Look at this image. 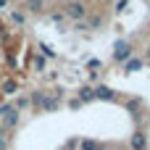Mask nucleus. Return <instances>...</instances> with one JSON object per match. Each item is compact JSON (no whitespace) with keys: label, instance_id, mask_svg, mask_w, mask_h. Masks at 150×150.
Masks as SVG:
<instances>
[{"label":"nucleus","instance_id":"f257e3e1","mask_svg":"<svg viewBox=\"0 0 150 150\" xmlns=\"http://www.w3.org/2000/svg\"><path fill=\"white\" fill-rule=\"evenodd\" d=\"M63 11H66V16H69L71 21H82V18L87 16V5H84L82 0H69Z\"/></svg>","mask_w":150,"mask_h":150},{"label":"nucleus","instance_id":"f03ea898","mask_svg":"<svg viewBox=\"0 0 150 150\" xmlns=\"http://www.w3.org/2000/svg\"><path fill=\"white\" fill-rule=\"evenodd\" d=\"M0 121H3V127H8V129H13L16 124H18V108L16 105H0Z\"/></svg>","mask_w":150,"mask_h":150},{"label":"nucleus","instance_id":"7ed1b4c3","mask_svg":"<svg viewBox=\"0 0 150 150\" xmlns=\"http://www.w3.org/2000/svg\"><path fill=\"white\" fill-rule=\"evenodd\" d=\"M129 58H132V45H129V42H116L113 61H116V63H127Z\"/></svg>","mask_w":150,"mask_h":150},{"label":"nucleus","instance_id":"20e7f679","mask_svg":"<svg viewBox=\"0 0 150 150\" xmlns=\"http://www.w3.org/2000/svg\"><path fill=\"white\" fill-rule=\"evenodd\" d=\"M129 145H132V150H148V137H145V132H142V129H137V132L132 134Z\"/></svg>","mask_w":150,"mask_h":150},{"label":"nucleus","instance_id":"39448f33","mask_svg":"<svg viewBox=\"0 0 150 150\" xmlns=\"http://www.w3.org/2000/svg\"><path fill=\"white\" fill-rule=\"evenodd\" d=\"M92 95H95L98 100H116V92H113L111 87H105V84H98V87H92Z\"/></svg>","mask_w":150,"mask_h":150},{"label":"nucleus","instance_id":"423d86ee","mask_svg":"<svg viewBox=\"0 0 150 150\" xmlns=\"http://www.w3.org/2000/svg\"><path fill=\"white\" fill-rule=\"evenodd\" d=\"M58 100H61V92L55 90V92H53V98H50V95H45V98H42L40 108H42V111H55V108H58Z\"/></svg>","mask_w":150,"mask_h":150},{"label":"nucleus","instance_id":"0eeeda50","mask_svg":"<svg viewBox=\"0 0 150 150\" xmlns=\"http://www.w3.org/2000/svg\"><path fill=\"white\" fill-rule=\"evenodd\" d=\"M0 92H3V95H16V92H18V82H16V79H5V82L0 84Z\"/></svg>","mask_w":150,"mask_h":150},{"label":"nucleus","instance_id":"6e6552de","mask_svg":"<svg viewBox=\"0 0 150 150\" xmlns=\"http://www.w3.org/2000/svg\"><path fill=\"white\" fill-rule=\"evenodd\" d=\"M142 63H145L142 58H129V61L124 63V71H127V74H132V71H140V69H142Z\"/></svg>","mask_w":150,"mask_h":150},{"label":"nucleus","instance_id":"1a4fd4ad","mask_svg":"<svg viewBox=\"0 0 150 150\" xmlns=\"http://www.w3.org/2000/svg\"><path fill=\"white\" fill-rule=\"evenodd\" d=\"M26 3V11H32V13H42V0H24Z\"/></svg>","mask_w":150,"mask_h":150},{"label":"nucleus","instance_id":"9d476101","mask_svg":"<svg viewBox=\"0 0 150 150\" xmlns=\"http://www.w3.org/2000/svg\"><path fill=\"white\" fill-rule=\"evenodd\" d=\"M79 100H82V103H90V100H95V95H92V87H82V90H79Z\"/></svg>","mask_w":150,"mask_h":150},{"label":"nucleus","instance_id":"9b49d317","mask_svg":"<svg viewBox=\"0 0 150 150\" xmlns=\"http://www.w3.org/2000/svg\"><path fill=\"white\" fill-rule=\"evenodd\" d=\"M29 61H32L34 71H42V69H45V58H42V55H29Z\"/></svg>","mask_w":150,"mask_h":150},{"label":"nucleus","instance_id":"f8f14e48","mask_svg":"<svg viewBox=\"0 0 150 150\" xmlns=\"http://www.w3.org/2000/svg\"><path fill=\"white\" fill-rule=\"evenodd\" d=\"M79 148H82V150H100V145H98L95 140H82Z\"/></svg>","mask_w":150,"mask_h":150},{"label":"nucleus","instance_id":"ddd939ff","mask_svg":"<svg viewBox=\"0 0 150 150\" xmlns=\"http://www.w3.org/2000/svg\"><path fill=\"white\" fill-rule=\"evenodd\" d=\"M42 98H45V92H42V90H34V92H32V103H34V105H40V103H42Z\"/></svg>","mask_w":150,"mask_h":150},{"label":"nucleus","instance_id":"4468645a","mask_svg":"<svg viewBox=\"0 0 150 150\" xmlns=\"http://www.w3.org/2000/svg\"><path fill=\"white\" fill-rule=\"evenodd\" d=\"M40 50H42V55H47V58H55V50H50V47H47L45 42L40 45Z\"/></svg>","mask_w":150,"mask_h":150},{"label":"nucleus","instance_id":"2eb2a0df","mask_svg":"<svg viewBox=\"0 0 150 150\" xmlns=\"http://www.w3.org/2000/svg\"><path fill=\"white\" fill-rule=\"evenodd\" d=\"M87 69H90V71H92V69H100V61H95V58H92V61L87 63Z\"/></svg>","mask_w":150,"mask_h":150},{"label":"nucleus","instance_id":"dca6fc26","mask_svg":"<svg viewBox=\"0 0 150 150\" xmlns=\"http://www.w3.org/2000/svg\"><path fill=\"white\" fill-rule=\"evenodd\" d=\"M127 3H129V0H119V3H116V11H119V13H121V11H124V8H127Z\"/></svg>","mask_w":150,"mask_h":150},{"label":"nucleus","instance_id":"f3484780","mask_svg":"<svg viewBox=\"0 0 150 150\" xmlns=\"http://www.w3.org/2000/svg\"><path fill=\"white\" fill-rule=\"evenodd\" d=\"M79 105H82V100H79V98H76V100H69V108H79Z\"/></svg>","mask_w":150,"mask_h":150},{"label":"nucleus","instance_id":"a211bd4d","mask_svg":"<svg viewBox=\"0 0 150 150\" xmlns=\"http://www.w3.org/2000/svg\"><path fill=\"white\" fill-rule=\"evenodd\" d=\"M0 150H8V140H5L3 134H0Z\"/></svg>","mask_w":150,"mask_h":150},{"label":"nucleus","instance_id":"6ab92c4d","mask_svg":"<svg viewBox=\"0 0 150 150\" xmlns=\"http://www.w3.org/2000/svg\"><path fill=\"white\" fill-rule=\"evenodd\" d=\"M145 58H148V61H150V45H148V50H145Z\"/></svg>","mask_w":150,"mask_h":150},{"label":"nucleus","instance_id":"aec40b11","mask_svg":"<svg viewBox=\"0 0 150 150\" xmlns=\"http://www.w3.org/2000/svg\"><path fill=\"white\" fill-rule=\"evenodd\" d=\"M0 8H5V0H0Z\"/></svg>","mask_w":150,"mask_h":150}]
</instances>
